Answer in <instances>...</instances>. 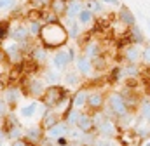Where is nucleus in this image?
I'll return each instance as SVG.
<instances>
[{"mask_svg": "<svg viewBox=\"0 0 150 146\" xmlns=\"http://www.w3.org/2000/svg\"><path fill=\"white\" fill-rule=\"evenodd\" d=\"M96 132H98L100 138H119L122 131H120L117 120H113V118H105V120L96 127Z\"/></svg>", "mask_w": 150, "mask_h": 146, "instance_id": "nucleus-6", "label": "nucleus"}, {"mask_svg": "<svg viewBox=\"0 0 150 146\" xmlns=\"http://www.w3.org/2000/svg\"><path fill=\"white\" fill-rule=\"evenodd\" d=\"M0 146H4V143H0Z\"/></svg>", "mask_w": 150, "mask_h": 146, "instance_id": "nucleus-49", "label": "nucleus"}, {"mask_svg": "<svg viewBox=\"0 0 150 146\" xmlns=\"http://www.w3.org/2000/svg\"><path fill=\"white\" fill-rule=\"evenodd\" d=\"M67 146H72V143H70V145H67Z\"/></svg>", "mask_w": 150, "mask_h": 146, "instance_id": "nucleus-50", "label": "nucleus"}, {"mask_svg": "<svg viewBox=\"0 0 150 146\" xmlns=\"http://www.w3.org/2000/svg\"><path fill=\"white\" fill-rule=\"evenodd\" d=\"M49 4L51 0H28V7L32 9H49Z\"/></svg>", "mask_w": 150, "mask_h": 146, "instance_id": "nucleus-36", "label": "nucleus"}, {"mask_svg": "<svg viewBox=\"0 0 150 146\" xmlns=\"http://www.w3.org/2000/svg\"><path fill=\"white\" fill-rule=\"evenodd\" d=\"M23 96H25V94H23V91H21V87H19L18 84L7 85V87L4 89V92H2V99L9 105V108H14V106L19 103V99H21Z\"/></svg>", "mask_w": 150, "mask_h": 146, "instance_id": "nucleus-9", "label": "nucleus"}, {"mask_svg": "<svg viewBox=\"0 0 150 146\" xmlns=\"http://www.w3.org/2000/svg\"><path fill=\"white\" fill-rule=\"evenodd\" d=\"M74 65H75V70L79 72V75H80L82 78H89V77H93V75H94L93 61H91L86 54H82V52H80V54H77Z\"/></svg>", "mask_w": 150, "mask_h": 146, "instance_id": "nucleus-7", "label": "nucleus"}, {"mask_svg": "<svg viewBox=\"0 0 150 146\" xmlns=\"http://www.w3.org/2000/svg\"><path fill=\"white\" fill-rule=\"evenodd\" d=\"M63 82H65L63 87H67V89H80V87H82V77L79 75L77 70H68V72H65Z\"/></svg>", "mask_w": 150, "mask_h": 146, "instance_id": "nucleus-17", "label": "nucleus"}, {"mask_svg": "<svg viewBox=\"0 0 150 146\" xmlns=\"http://www.w3.org/2000/svg\"><path fill=\"white\" fill-rule=\"evenodd\" d=\"M147 125H149V127H150V117H149V118H147Z\"/></svg>", "mask_w": 150, "mask_h": 146, "instance_id": "nucleus-48", "label": "nucleus"}, {"mask_svg": "<svg viewBox=\"0 0 150 146\" xmlns=\"http://www.w3.org/2000/svg\"><path fill=\"white\" fill-rule=\"evenodd\" d=\"M127 40H129V44H138V45H143V44L147 42L145 33L142 32V28H140L138 25H134V26L129 28V32H127Z\"/></svg>", "mask_w": 150, "mask_h": 146, "instance_id": "nucleus-20", "label": "nucleus"}, {"mask_svg": "<svg viewBox=\"0 0 150 146\" xmlns=\"http://www.w3.org/2000/svg\"><path fill=\"white\" fill-rule=\"evenodd\" d=\"M75 127H79L84 134L96 132L94 124H93V115H91V113H87V111H82V113H80V117H79V120H77ZM96 134H98V132H96Z\"/></svg>", "mask_w": 150, "mask_h": 146, "instance_id": "nucleus-15", "label": "nucleus"}, {"mask_svg": "<svg viewBox=\"0 0 150 146\" xmlns=\"http://www.w3.org/2000/svg\"><path fill=\"white\" fill-rule=\"evenodd\" d=\"M87 94H89V89L87 87H80L75 91V94L72 96V108L77 110H84L87 105Z\"/></svg>", "mask_w": 150, "mask_h": 146, "instance_id": "nucleus-19", "label": "nucleus"}, {"mask_svg": "<svg viewBox=\"0 0 150 146\" xmlns=\"http://www.w3.org/2000/svg\"><path fill=\"white\" fill-rule=\"evenodd\" d=\"M119 52H120V58L124 59V63H129V65H140L142 63L143 47L138 44H127V45L120 47Z\"/></svg>", "mask_w": 150, "mask_h": 146, "instance_id": "nucleus-4", "label": "nucleus"}, {"mask_svg": "<svg viewBox=\"0 0 150 146\" xmlns=\"http://www.w3.org/2000/svg\"><path fill=\"white\" fill-rule=\"evenodd\" d=\"M11 146H33L30 145L25 138H19V139H14V141H11Z\"/></svg>", "mask_w": 150, "mask_h": 146, "instance_id": "nucleus-41", "label": "nucleus"}, {"mask_svg": "<svg viewBox=\"0 0 150 146\" xmlns=\"http://www.w3.org/2000/svg\"><path fill=\"white\" fill-rule=\"evenodd\" d=\"M80 113H82V110H77V108H72L65 117H63V122L68 125V127H74L75 124H77V120H79V117H80Z\"/></svg>", "mask_w": 150, "mask_h": 146, "instance_id": "nucleus-30", "label": "nucleus"}, {"mask_svg": "<svg viewBox=\"0 0 150 146\" xmlns=\"http://www.w3.org/2000/svg\"><path fill=\"white\" fill-rule=\"evenodd\" d=\"M38 101H32V103H28V105H25V106H21L19 108V115L23 117V118H33L35 115H37V111H38Z\"/></svg>", "mask_w": 150, "mask_h": 146, "instance_id": "nucleus-24", "label": "nucleus"}, {"mask_svg": "<svg viewBox=\"0 0 150 146\" xmlns=\"http://www.w3.org/2000/svg\"><path fill=\"white\" fill-rule=\"evenodd\" d=\"M61 23H63V21H61ZM63 26H65V28H67V32H68V38L77 40V38L80 36L82 26L77 23V19H70V18H67V19H65V23H63Z\"/></svg>", "mask_w": 150, "mask_h": 146, "instance_id": "nucleus-21", "label": "nucleus"}, {"mask_svg": "<svg viewBox=\"0 0 150 146\" xmlns=\"http://www.w3.org/2000/svg\"><path fill=\"white\" fill-rule=\"evenodd\" d=\"M142 146H150V139H145V143H143Z\"/></svg>", "mask_w": 150, "mask_h": 146, "instance_id": "nucleus-46", "label": "nucleus"}, {"mask_svg": "<svg viewBox=\"0 0 150 146\" xmlns=\"http://www.w3.org/2000/svg\"><path fill=\"white\" fill-rule=\"evenodd\" d=\"M77 23H79L80 26H87V25L94 23V14H93L91 11H87V9H82V11L79 12V16H77Z\"/></svg>", "mask_w": 150, "mask_h": 146, "instance_id": "nucleus-27", "label": "nucleus"}, {"mask_svg": "<svg viewBox=\"0 0 150 146\" xmlns=\"http://www.w3.org/2000/svg\"><path fill=\"white\" fill-rule=\"evenodd\" d=\"M4 63H7V58H5V52H4V49L0 47V65H4Z\"/></svg>", "mask_w": 150, "mask_h": 146, "instance_id": "nucleus-44", "label": "nucleus"}, {"mask_svg": "<svg viewBox=\"0 0 150 146\" xmlns=\"http://www.w3.org/2000/svg\"><path fill=\"white\" fill-rule=\"evenodd\" d=\"M54 145H56V146H67V145H70V141H68V138L65 136V138L56 139V141H54Z\"/></svg>", "mask_w": 150, "mask_h": 146, "instance_id": "nucleus-42", "label": "nucleus"}, {"mask_svg": "<svg viewBox=\"0 0 150 146\" xmlns=\"http://www.w3.org/2000/svg\"><path fill=\"white\" fill-rule=\"evenodd\" d=\"M18 4V0H0V11H9L14 9Z\"/></svg>", "mask_w": 150, "mask_h": 146, "instance_id": "nucleus-38", "label": "nucleus"}, {"mask_svg": "<svg viewBox=\"0 0 150 146\" xmlns=\"http://www.w3.org/2000/svg\"><path fill=\"white\" fill-rule=\"evenodd\" d=\"M91 61H93V68H94V72H96V73L105 72V70H107V66H108L105 54H101V56H98V58H94V59H91Z\"/></svg>", "mask_w": 150, "mask_h": 146, "instance_id": "nucleus-31", "label": "nucleus"}, {"mask_svg": "<svg viewBox=\"0 0 150 146\" xmlns=\"http://www.w3.org/2000/svg\"><path fill=\"white\" fill-rule=\"evenodd\" d=\"M84 9V0H68V5H67V14L65 18H70V19H77L79 12Z\"/></svg>", "mask_w": 150, "mask_h": 146, "instance_id": "nucleus-22", "label": "nucleus"}, {"mask_svg": "<svg viewBox=\"0 0 150 146\" xmlns=\"http://www.w3.org/2000/svg\"><path fill=\"white\" fill-rule=\"evenodd\" d=\"M28 58H30L33 63H37L38 66H44V65L47 63V59H49V54H47V49H45V47H42L40 44H35L33 49L30 51Z\"/></svg>", "mask_w": 150, "mask_h": 146, "instance_id": "nucleus-16", "label": "nucleus"}, {"mask_svg": "<svg viewBox=\"0 0 150 146\" xmlns=\"http://www.w3.org/2000/svg\"><path fill=\"white\" fill-rule=\"evenodd\" d=\"M82 54H86L89 59H94V58H98V56H101V54H105V52H103L101 42L96 40V38H93V40H89L87 44L82 45Z\"/></svg>", "mask_w": 150, "mask_h": 146, "instance_id": "nucleus-11", "label": "nucleus"}, {"mask_svg": "<svg viewBox=\"0 0 150 146\" xmlns=\"http://www.w3.org/2000/svg\"><path fill=\"white\" fill-rule=\"evenodd\" d=\"M138 85H140V80H138L136 77H127V78H124V87H126V89L136 91Z\"/></svg>", "mask_w": 150, "mask_h": 146, "instance_id": "nucleus-37", "label": "nucleus"}, {"mask_svg": "<svg viewBox=\"0 0 150 146\" xmlns=\"http://www.w3.org/2000/svg\"><path fill=\"white\" fill-rule=\"evenodd\" d=\"M23 134H25V129H23L21 125H16V127H11V129L5 132V138L11 139V141H14V139L23 138Z\"/></svg>", "mask_w": 150, "mask_h": 146, "instance_id": "nucleus-32", "label": "nucleus"}, {"mask_svg": "<svg viewBox=\"0 0 150 146\" xmlns=\"http://www.w3.org/2000/svg\"><path fill=\"white\" fill-rule=\"evenodd\" d=\"M82 136H84V132H82L79 127H75V125L68 129V134H67V138H68V141H70V143H80Z\"/></svg>", "mask_w": 150, "mask_h": 146, "instance_id": "nucleus-33", "label": "nucleus"}, {"mask_svg": "<svg viewBox=\"0 0 150 146\" xmlns=\"http://www.w3.org/2000/svg\"><path fill=\"white\" fill-rule=\"evenodd\" d=\"M142 63L145 66H150V45L143 47V52H142Z\"/></svg>", "mask_w": 150, "mask_h": 146, "instance_id": "nucleus-39", "label": "nucleus"}, {"mask_svg": "<svg viewBox=\"0 0 150 146\" xmlns=\"http://www.w3.org/2000/svg\"><path fill=\"white\" fill-rule=\"evenodd\" d=\"M68 129H70V127H68V125H67V124L61 120V122H59V124H56L54 127L47 129V131L44 132V136H45L49 141H52V143H54L56 139H59V138H65V136L68 134Z\"/></svg>", "mask_w": 150, "mask_h": 146, "instance_id": "nucleus-12", "label": "nucleus"}, {"mask_svg": "<svg viewBox=\"0 0 150 146\" xmlns=\"http://www.w3.org/2000/svg\"><path fill=\"white\" fill-rule=\"evenodd\" d=\"M9 111H11L9 105H7V103H5V101H4V99L0 98V118H4V117H5V115L9 113Z\"/></svg>", "mask_w": 150, "mask_h": 146, "instance_id": "nucleus-40", "label": "nucleus"}, {"mask_svg": "<svg viewBox=\"0 0 150 146\" xmlns=\"http://www.w3.org/2000/svg\"><path fill=\"white\" fill-rule=\"evenodd\" d=\"M19 87H21V91H23L25 96L33 98L37 101V99L42 98V94H44V91H45L47 85L44 84L42 78H37L35 75H32V77H23L21 82H19Z\"/></svg>", "mask_w": 150, "mask_h": 146, "instance_id": "nucleus-2", "label": "nucleus"}, {"mask_svg": "<svg viewBox=\"0 0 150 146\" xmlns=\"http://www.w3.org/2000/svg\"><path fill=\"white\" fill-rule=\"evenodd\" d=\"M101 4H108V5H113V7H120L122 4L119 2V0H100Z\"/></svg>", "mask_w": 150, "mask_h": 146, "instance_id": "nucleus-43", "label": "nucleus"}, {"mask_svg": "<svg viewBox=\"0 0 150 146\" xmlns=\"http://www.w3.org/2000/svg\"><path fill=\"white\" fill-rule=\"evenodd\" d=\"M117 19H119L120 23H124L127 28H131V26H134V25H136V16L133 14V11H131L127 5H120V7H119Z\"/></svg>", "mask_w": 150, "mask_h": 146, "instance_id": "nucleus-18", "label": "nucleus"}, {"mask_svg": "<svg viewBox=\"0 0 150 146\" xmlns=\"http://www.w3.org/2000/svg\"><path fill=\"white\" fill-rule=\"evenodd\" d=\"M67 5H68V0H51L49 11L54 12L58 18H65V14H67Z\"/></svg>", "mask_w": 150, "mask_h": 146, "instance_id": "nucleus-23", "label": "nucleus"}, {"mask_svg": "<svg viewBox=\"0 0 150 146\" xmlns=\"http://www.w3.org/2000/svg\"><path fill=\"white\" fill-rule=\"evenodd\" d=\"M84 9L91 11L93 14H103L105 12V7L100 0H84Z\"/></svg>", "mask_w": 150, "mask_h": 146, "instance_id": "nucleus-28", "label": "nucleus"}, {"mask_svg": "<svg viewBox=\"0 0 150 146\" xmlns=\"http://www.w3.org/2000/svg\"><path fill=\"white\" fill-rule=\"evenodd\" d=\"M68 94H70L68 89L63 87V85H59V84H56V85H47L45 91H44V94H42V98H40V103H42L47 110H52L65 96H68Z\"/></svg>", "mask_w": 150, "mask_h": 146, "instance_id": "nucleus-3", "label": "nucleus"}, {"mask_svg": "<svg viewBox=\"0 0 150 146\" xmlns=\"http://www.w3.org/2000/svg\"><path fill=\"white\" fill-rule=\"evenodd\" d=\"M68 32L63 26V23H47L42 25L40 33H38V44L45 47L47 51H58L63 49L68 44Z\"/></svg>", "mask_w": 150, "mask_h": 146, "instance_id": "nucleus-1", "label": "nucleus"}, {"mask_svg": "<svg viewBox=\"0 0 150 146\" xmlns=\"http://www.w3.org/2000/svg\"><path fill=\"white\" fill-rule=\"evenodd\" d=\"M26 26H28V32H30V36L32 38H38V33H40V28H42V23H37V21H26Z\"/></svg>", "mask_w": 150, "mask_h": 146, "instance_id": "nucleus-35", "label": "nucleus"}, {"mask_svg": "<svg viewBox=\"0 0 150 146\" xmlns=\"http://www.w3.org/2000/svg\"><path fill=\"white\" fill-rule=\"evenodd\" d=\"M107 103V96L101 89H89V94H87V105L86 108L89 110L87 113H94V111H100L103 110Z\"/></svg>", "mask_w": 150, "mask_h": 146, "instance_id": "nucleus-5", "label": "nucleus"}, {"mask_svg": "<svg viewBox=\"0 0 150 146\" xmlns=\"http://www.w3.org/2000/svg\"><path fill=\"white\" fill-rule=\"evenodd\" d=\"M70 63H72V61H70V58H68V51H67V47L54 51V56L51 58L52 70H56V72H67V68H68Z\"/></svg>", "mask_w": 150, "mask_h": 146, "instance_id": "nucleus-8", "label": "nucleus"}, {"mask_svg": "<svg viewBox=\"0 0 150 146\" xmlns=\"http://www.w3.org/2000/svg\"><path fill=\"white\" fill-rule=\"evenodd\" d=\"M4 139H7V138H5V132L0 129V143H4Z\"/></svg>", "mask_w": 150, "mask_h": 146, "instance_id": "nucleus-45", "label": "nucleus"}, {"mask_svg": "<svg viewBox=\"0 0 150 146\" xmlns=\"http://www.w3.org/2000/svg\"><path fill=\"white\" fill-rule=\"evenodd\" d=\"M120 75L122 78H127V77H140L142 75V68L140 65H129V63H124V66H120Z\"/></svg>", "mask_w": 150, "mask_h": 146, "instance_id": "nucleus-25", "label": "nucleus"}, {"mask_svg": "<svg viewBox=\"0 0 150 146\" xmlns=\"http://www.w3.org/2000/svg\"><path fill=\"white\" fill-rule=\"evenodd\" d=\"M133 131H134V134H136L138 139H145V138L150 136V127L147 125V124H140V125L133 127Z\"/></svg>", "mask_w": 150, "mask_h": 146, "instance_id": "nucleus-34", "label": "nucleus"}, {"mask_svg": "<svg viewBox=\"0 0 150 146\" xmlns=\"http://www.w3.org/2000/svg\"><path fill=\"white\" fill-rule=\"evenodd\" d=\"M138 110H140V117L147 122V118L150 117V96H143V98L140 99Z\"/></svg>", "mask_w": 150, "mask_h": 146, "instance_id": "nucleus-29", "label": "nucleus"}, {"mask_svg": "<svg viewBox=\"0 0 150 146\" xmlns=\"http://www.w3.org/2000/svg\"><path fill=\"white\" fill-rule=\"evenodd\" d=\"M9 38H11V40H14V42H18V44H21V42H26V40H30L32 36H30L28 26H26L25 23H18L16 26H12V23H11Z\"/></svg>", "mask_w": 150, "mask_h": 146, "instance_id": "nucleus-10", "label": "nucleus"}, {"mask_svg": "<svg viewBox=\"0 0 150 146\" xmlns=\"http://www.w3.org/2000/svg\"><path fill=\"white\" fill-rule=\"evenodd\" d=\"M23 138H25L30 145L38 146V143H40V141H42V138H44V131H42V127H40V125H30V127H26V129H25Z\"/></svg>", "mask_w": 150, "mask_h": 146, "instance_id": "nucleus-14", "label": "nucleus"}, {"mask_svg": "<svg viewBox=\"0 0 150 146\" xmlns=\"http://www.w3.org/2000/svg\"><path fill=\"white\" fill-rule=\"evenodd\" d=\"M63 118L54 111V110H45V113L40 117V127H42V131L45 132L47 129H51V127H54L56 124H59Z\"/></svg>", "mask_w": 150, "mask_h": 146, "instance_id": "nucleus-13", "label": "nucleus"}, {"mask_svg": "<svg viewBox=\"0 0 150 146\" xmlns=\"http://www.w3.org/2000/svg\"><path fill=\"white\" fill-rule=\"evenodd\" d=\"M42 80H44V84L56 85V84L61 80V77H59V72H56V70L49 68V70H44V77H42Z\"/></svg>", "mask_w": 150, "mask_h": 146, "instance_id": "nucleus-26", "label": "nucleus"}, {"mask_svg": "<svg viewBox=\"0 0 150 146\" xmlns=\"http://www.w3.org/2000/svg\"><path fill=\"white\" fill-rule=\"evenodd\" d=\"M147 26H149V32H150V18L147 19Z\"/></svg>", "mask_w": 150, "mask_h": 146, "instance_id": "nucleus-47", "label": "nucleus"}]
</instances>
